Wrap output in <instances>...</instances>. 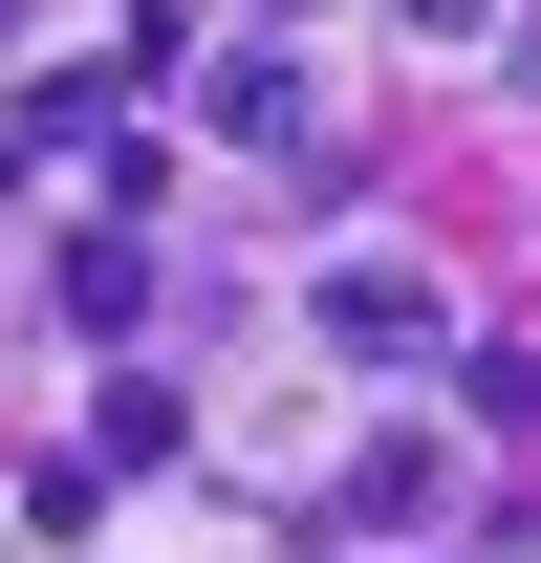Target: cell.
<instances>
[{
  "instance_id": "6da1fadb",
  "label": "cell",
  "mask_w": 541,
  "mask_h": 563,
  "mask_svg": "<svg viewBox=\"0 0 541 563\" xmlns=\"http://www.w3.org/2000/svg\"><path fill=\"white\" fill-rule=\"evenodd\" d=\"M325 347H433V282H411V261H346L325 282Z\"/></svg>"
},
{
  "instance_id": "7a4b0ae2",
  "label": "cell",
  "mask_w": 541,
  "mask_h": 563,
  "mask_svg": "<svg viewBox=\"0 0 541 563\" xmlns=\"http://www.w3.org/2000/svg\"><path fill=\"white\" fill-rule=\"evenodd\" d=\"M196 131H303V44H239V66L196 87Z\"/></svg>"
},
{
  "instance_id": "3957f363",
  "label": "cell",
  "mask_w": 541,
  "mask_h": 563,
  "mask_svg": "<svg viewBox=\"0 0 541 563\" xmlns=\"http://www.w3.org/2000/svg\"><path fill=\"white\" fill-rule=\"evenodd\" d=\"M390 22H411V44H476V22H498V0H390Z\"/></svg>"
}]
</instances>
